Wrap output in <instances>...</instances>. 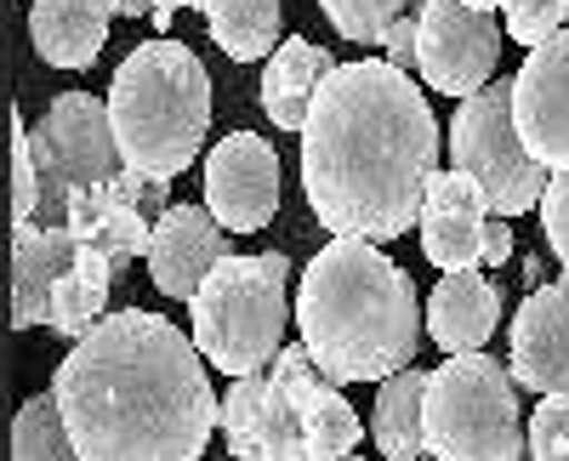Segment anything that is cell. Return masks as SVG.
<instances>
[{"label": "cell", "instance_id": "cell-1", "mask_svg": "<svg viewBox=\"0 0 569 461\" xmlns=\"http://www.w3.org/2000/svg\"><path fill=\"white\" fill-rule=\"evenodd\" d=\"M439 171V120L410 69L388 58L337 63L302 126V189L330 234L388 245L421 222L427 177Z\"/></svg>", "mask_w": 569, "mask_h": 461}, {"label": "cell", "instance_id": "cell-2", "mask_svg": "<svg viewBox=\"0 0 569 461\" xmlns=\"http://www.w3.org/2000/svg\"><path fill=\"white\" fill-rule=\"evenodd\" d=\"M52 393L86 461H194L222 410L200 342L149 308L103 313L58 364Z\"/></svg>", "mask_w": 569, "mask_h": 461}, {"label": "cell", "instance_id": "cell-3", "mask_svg": "<svg viewBox=\"0 0 569 461\" xmlns=\"http://www.w3.org/2000/svg\"><path fill=\"white\" fill-rule=\"evenodd\" d=\"M297 331L330 382H382L421 348V302L376 240L337 234L297 285Z\"/></svg>", "mask_w": 569, "mask_h": 461}, {"label": "cell", "instance_id": "cell-4", "mask_svg": "<svg viewBox=\"0 0 569 461\" xmlns=\"http://www.w3.org/2000/svg\"><path fill=\"white\" fill-rule=\"evenodd\" d=\"M217 428L246 461H308V455H353L365 439L359 410L342 399V382L319 371L308 342L279 348L268 371L233 377Z\"/></svg>", "mask_w": 569, "mask_h": 461}, {"label": "cell", "instance_id": "cell-5", "mask_svg": "<svg viewBox=\"0 0 569 461\" xmlns=\"http://www.w3.org/2000/svg\"><path fill=\"white\" fill-rule=\"evenodd\" d=\"M114 137L131 171L177 177L200 160L211 131V74L182 40H142L109 86Z\"/></svg>", "mask_w": 569, "mask_h": 461}, {"label": "cell", "instance_id": "cell-6", "mask_svg": "<svg viewBox=\"0 0 569 461\" xmlns=\"http://www.w3.org/2000/svg\"><path fill=\"white\" fill-rule=\"evenodd\" d=\"M194 342L222 377L268 371L284 348V325L297 319L291 308V262L279 251L262 257H222L206 285L194 291Z\"/></svg>", "mask_w": 569, "mask_h": 461}, {"label": "cell", "instance_id": "cell-7", "mask_svg": "<svg viewBox=\"0 0 569 461\" xmlns=\"http://www.w3.org/2000/svg\"><path fill=\"white\" fill-rule=\"evenodd\" d=\"M421 444L439 461H518L530 455V422L518 410L512 364L490 353H450L427 382Z\"/></svg>", "mask_w": 569, "mask_h": 461}, {"label": "cell", "instance_id": "cell-8", "mask_svg": "<svg viewBox=\"0 0 569 461\" xmlns=\"http://www.w3.org/2000/svg\"><path fill=\"white\" fill-rule=\"evenodd\" d=\"M450 166H461V171H472L485 182L490 211H501V217L541 211V194H547L552 171L525 149V137H518L512 74L485 80L472 98H461V109L450 120Z\"/></svg>", "mask_w": 569, "mask_h": 461}, {"label": "cell", "instance_id": "cell-9", "mask_svg": "<svg viewBox=\"0 0 569 461\" xmlns=\"http://www.w3.org/2000/svg\"><path fill=\"white\" fill-rule=\"evenodd\" d=\"M29 137H34V160H40V217L34 222H63L74 189L126 171L114 114L91 91H63L46 109V120L29 126Z\"/></svg>", "mask_w": 569, "mask_h": 461}, {"label": "cell", "instance_id": "cell-10", "mask_svg": "<svg viewBox=\"0 0 569 461\" xmlns=\"http://www.w3.org/2000/svg\"><path fill=\"white\" fill-rule=\"evenodd\" d=\"M421 80L445 91V98H472L485 80H496L501 58V29L485 7L472 0H421Z\"/></svg>", "mask_w": 569, "mask_h": 461}, {"label": "cell", "instance_id": "cell-11", "mask_svg": "<svg viewBox=\"0 0 569 461\" xmlns=\"http://www.w3.org/2000/svg\"><path fill=\"white\" fill-rule=\"evenodd\" d=\"M206 206L228 234H257L279 211V154L257 131H228L206 154Z\"/></svg>", "mask_w": 569, "mask_h": 461}, {"label": "cell", "instance_id": "cell-12", "mask_svg": "<svg viewBox=\"0 0 569 461\" xmlns=\"http://www.w3.org/2000/svg\"><path fill=\"white\" fill-rule=\"evenodd\" d=\"M512 120L547 171H569V29L530 46L525 69L512 74Z\"/></svg>", "mask_w": 569, "mask_h": 461}, {"label": "cell", "instance_id": "cell-13", "mask_svg": "<svg viewBox=\"0 0 569 461\" xmlns=\"http://www.w3.org/2000/svg\"><path fill=\"white\" fill-rule=\"evenodd\" d=\"M485 222H490V194L485 182L450 166L427 177L421 194V251L433 268L456 273V268H479L485 262Z\"/></svg>", "mask_w": 569, "mask_h": 461}, {"label": "cell", "instance_id": "cell-14", "mask_svg": "<svg viewBox=\"0 0 569 461\" xmlns=\"http://www.w3.org/2000/svg\"><path fill=\"white\" fill-rule=\"evenodd\" d=\"M228 257V228L211 206H166L149 245V280L171 302H194L206 273Z\"/></svg>", "mask_w": 569, "mask_h": 461}, {"label": "cell", "instance_id": "cell-15", "mask_svg": "<svg viewBox=\"0 0 569 461\" xmlns=\"http://www.w3.org/2000/svg\"><path fill=\"white\" fill-rule=\"evenodd\" d=\"M512 377L530 393H569V268L563 280L530 285L512 313Z\"/></svg>", "mask_w": 569, "mask_h": 461}, {"label": "cell", "instance_id": "cell-16", "mask_svg": "<svg viewBox=\"0 0 569 461\" xmlns=\"http://www.w3.org/2000/svg\"><path fill=\"white\" fill-rule=\"evenodd\" d=\"M63 222L74 228L80 245H98V251L114 257V268H120V262L149 257L160 217L142 211V206L131 200V189H126V177L114 171V177H103V182H86V189H74Z\"/></svg>", "mask_w": 569, "mask_h": 461}, {"label": "cell", "instance_id": "cell-17", "mask_svg": "<svg viewBox=\"0 0 569 461\" xmlns=\"http://www.w3.org/2000/svg\"><path fill=\"white\" fill-rule=\"evenodd\" d=\"M74 228L69 222H12V325H46L52 285L74 268Z\"/></svg>", "mask_w": 569, "mask_h": 461}, {"label": "cell", "instance_id": "cell-18", "mask_svg": "<svg viewBox=\"0 0 569 461\" xmlns=\"http://www.w3.org/2000/svg\"><path fill=\"white\" fill-rule=\"evenodd\" d=\"M501 325V297L479 268H456L427 297V337L445 353H472L485 348L490 331Z\"/></svg>", "mask_w": 569, "mask_h": 461}, {"label": "cell", "instance_id": "cell-19", "mask_svg": "<svg viewBox=\"0 0 569 461\" xmlns=\"http://www.w3.org/2000/svg\"><path fill=\"white\" fill-rule=\"evenodd\" d=\"M114 0H34L29 40L52 69H91L109 40Z\"/></svg>", "mask_w": 569, "mask_h": 461}, {"label": "cell", "instance_id": "cell-20", "mask_svg": "<svg viewBox=\"0 0 569 461\" xmlns=\"http://www.w3.org/2000/svg\"><path fill=\"white\" fill-rule=\"evenodd\" d=\"M330 69H337V58H330L325 46H313V40H284V46H273V58H268V69H262V109H268V120H273L279 131H302V126H308V109H313V98H319V86H325Z\"/></svg>", "mask_w": 569, "mask_h": 461}, {"label": "cell", "instance_id": "cell-21", "mask_svg": "<svg viewBox=\"0 0 569 461\" xmlns=\"http://www.w3.org/2000/svg\"><path fill=\"white\" fill-rule=\"evenodd\" d=\"M427 382H433V371H421V364H405V371L382 377V393H376V410H370V439L388 461L427 455V444H421Z\"/></svg>", "mask_w": 569, "mask_h": 461}, {"label": "cell", "instance_id": "cell-22", "mask_svg": "<svg viewBox=\"0 0 569 461\" xmlns=\"http://www.w3.org/2000/svg\"><path fill=\"white\" fill-rule=\"evenodd\" d=\"M109 285H114V257H103L98 245H80L74 268L52 285V313H46V325H52L58 337H69V342H80L109 313Z\"/></svg>", "mask_w": 569, "mask_h": 461}, {"label": "cell", "instance_id": "cell-23", "mask_svg": "<svg viewBox=\"0 0 569 461\" xmlns=\"http://www.w3.org/2000/svg\"><path fill=\"white\" fill-rule=\"evenodd\" d=\"M206 23L211 40L233 63H257L273 58V40H279V0H206Z\"/></svg>", "mask_w": 569, "mask_h": 461}, {"label": "cell", "instance_id": "cell-24", "mask_svg": "<svg viewBox=\"0 0 569 461\" xmlns=\"http://www.w3.org/2000/svg\"><path fill=\"white\" fill-rule=\"evenodd\" d=\"M12 455L18 461H63V455H80L58 393H40V399H29L18 410V422H12Z\"/></svg>", "mask_w": 569, "mask_h": 461}, {"label": "cell", "instance_id": "cell-25", "mask_svg": "<svg viewBox=\"0 0 569 461\" xmlns=\"http://www.w3.org/2000/svg\"><path fill=\"white\" fill-rule=\"evenodd\" d=\"M325 18L337 23L342 40H359V46H382L388 23L399 12H410V0H319Z\"/></svg>", "mask_w": 569, "mask_h": 461}, {"label": "cell", "instance_id": "cell-26", "mask_svg": "<svg viewBox=\"0 0 569 461\" xmlns=\"http://www.w3.org/2000/svg\"><path fill=\"white\" fill-rule=\"evenodd\" d=\"M40 217V160H34V137L23 120H12V222Z\"/></svg>", "mask_w": 569, "mask_h": 461}, {"label": "cell", "instance_id": "cell-27", "mask_svg": "<svg viewBox=\"0 0 569 461\" xmlns=\"http://www.w3.org/2000/svg\"><path fill=\"white\" fill-rule=\"evenodd\" d=\"M501 12H507V40H518V46H541L547 34L563 29L569 0H507Z\"/></svg>", "mask_w": 569, "mask_h": 461}, {"label": "cell", "instance_id": "cell-28", "mask_svg": "<svg viewBox=\"0 0 569 461\" xmlns=\"http://www.w3.org/2000/svg\"><path fill=\"white\" fill-rule=\"evenodd\" d=\"M530 455L569 461V393H541L530 417Z\"/></svg>", "mask_w": 569, "mask_h": 461}, {"label": "cell", "instance_id": "cell-29", "mask_svg": "<svg viewBox=\"0 0 569 461\" xmlns=\"http://www.w3.org/2000/svg\"><path fill=\"white\" fill-rule=\"evenodd\" d=\"M541 234L558 251V262L569 268V171H552L547 194H541Z\"/></svg>", "mask_w": 569, "mask_h": 461}, {"label": "cell", "instance_id": "cell-30", "mask_svg": "<svg viewBox=\"0 0 569 461\" xmlns=\"http://www.w3.org/2000/svg\"><path fill=\"white\" fill-rule=\"evenodd\" d=\"M382 52H388V63H399V69H410V63L421 58V18H416V12H399V18L388 23Z\"/></svg>", "mask_w": 569, "mask_h": 461}, {"label": "cell", "instance_id": "cell-31", "mask_svg": "<svg viewBox=\"0 0 569 461\" xmlns=\"http://www.w3.org/2000/svg\"><path fill=\"white\" fill-rule=\"evenodd\" d=\"M512 257V228L501 222V211H490V222H485V268H501Z\"/></svg>", "mask_w": 569, "mask_h": 461}, {"label": "cell", "instance_id": "cell-32", "mask_svg": "<svg viewBox=\"0 0 569 461\" xmlns=\"http://www.w3.org/2000/svg\"><path fill=\"white\" fill-rule=\"evenodd\" d=\"M182 7H206V0H154V12H149V18H154V29H166Z\"/></svg>", "mask_w": 569, "mask_h": 461}, {"label": "cell", "instance_id": "cell-33", "mask_svg": "<svg viewBox=\"0 0 569 461\" xmlns=\"http://www.w3.org/2000/svg\"><path fill=\"white\" fill-rule=\"evenodd\" d=\"M154 0H114V18H149Z\"/></svg>", "mask_w": 569, "mask_h": 461}, {"label": "cell", "instance_id": "cell-34", "mask_svg": "<svg viewBox=\"0 0 569 461\" xmlns=\"http://www.w3.org/2000/svg\"><path fill=\"white\" fill-rule=\"evenodd\" d=\"M472 7H485V12H496V7H507V0H472Z\"/></svg>", "mask_w": 569, "mask_h": 461}]
</instances>
